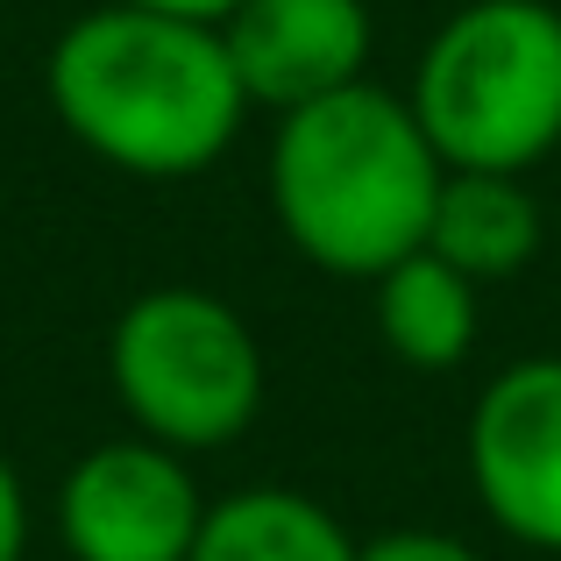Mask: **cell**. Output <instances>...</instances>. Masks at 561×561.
<instances>
[{
	"label": "cell",
	"instance_id": "cell-1",
	"mask_svg": "<svg viewBox=\"0 0 561 561\" xmlns=\"http://www.w3.org/2000/svg\"><path fill=\"white\" fill-rule=\"evenodd\" d=\"M43 85L57 122L128 179H199L228 157L249 114L220 28L136 0L79 14L50 43Z\"/></svg>",
	"mask_w": 561,
	"mask_h": 561
},
{
	"label": "cell",
	"instance_id": "cell-2",
	"mask_svg": "<svg viewBox=\"0 0 561 561\" xmlns=\"http://www.w3.org/2000/svg\"><path fill=\"white\" fill-rule=\"evenodd\" d=\"M448 179L412 100L356 79L328 100L277 114L271 214L285 242L328 277H383L426 242L434 192Z\"/></svg>",
	"mask_w": 561,
	"mask_h": 561
},
{
	"label": "cell",
	"instance_id": "cell-3",
	"mask_svg": "<svg viewBox=\"0 0 561 561\" xmlns=\"http://www.w3.org/2000/svg\"><path fill=\"white\" fill-rule=\"evenodd\" d=\"M412 114L448 171H534L561 142V14L469 0L426 43Z\"/></svg>",
	"mask_w": 561,
	"mask_h": 561
},
{
	"label": "cell",
	"instance_id": "cell-4",
	"mask_svg": "<svg viewBox=\"0 0 561 561\" xmlns=\"http://www.w3.org/2000/svg\"><path fill=\"white\" fill-rule=\"evenodd\" d=\"M122 412L179 455L228 448L263 405V348L228 299L192 285L142 291L107 334Z\"/></svg>",
	"mask_w": 561,
	"mask_h": 561
},
{
	"label": "cell",
	"instance_id": "cell-5",
	"mask_svg": "<svg viewBox=\"0 0 561 561\" xmlns=\"http://www.w3.org/2000/svg\"><path fill=\"white\" fill-rule=\"evenodd\" d=\"M199 483L164 440H107L79 455L57 491V534L79 561H192Z\"/></svg>",
	"mask_w": 561,
	"mask_h": 561
},
{
	"label": "cell",
	"instance_id": "cell-6",
	"mask_svg": "<svg viewBox=\"0 0 561 561\" xmlns=\"http://www.w3.org/2000/svg\"><path fill=\"white\" fill-rule=\"evenodd\" d=\"M469 483L526 548L561 554V356H526L469 412Z\"/></svg>",
	"mask_w": 561,
	"mask_h": 561
},
{
	"label": "cell",
	"instance_id": "cell-7",
	"mask_svg": "<svg viewBox=\"0 0 561 561\" xmlns=\"http://www.w3.org/2000/svg\"><path fill=\"white\" fill-rule=\"evenodd\" d=\"M249 107H306L363 79L370 65V8L363 0H242L220 22Z\"/></svg>",
	"mask_w": 561,
	"mask_h": 561
},
{
	"label": "cell",
	"instance_id": "cell-8",
	"mask_svg": "<svg viewBox=\"0 0 561 561\" xmlns=\"http://www.w3.org/2000/svg\"><path fill=\"white\" fill-rule=\"evenodd\" d=\"M469 285H505L540 256V199L526 192V171H448L434 192L426 242Z\"/></svg>",
	"mask_w": 561,
	"mask_h": 561
},
{
	"label": "cell",
	"instance_id": "cell-9",
	"mask_svg": "<svg viewBox=\"0 0 561 561\" xmlns=\"http://www.w3.org/2000/svg\"><path fill=\"white\" fill-rule=\"evenodd\" d=\"M363 540L334 519L320 497L285 483H249V491L206 505L192 561H356Z\"/></svg>",
	"mask_w": 561,
	"mask_h": 561
},
{
	"label": "cell",
	"instance_id": "cell-10",
	"mask_svg": "<svg viewBox=\"0 0 561 561\" xmlns=\"http://www.w3.org/2000/svg\"><path fill=\"white\" fill-rule=\"evenodd\" d=\"M377 285V334L398 363L412 370H455L477 342V285L455 263H440L434 249L398 256Z\"/></svg>",
	"mask_w": 561,
	"mask_h": 561
},
{
	"label": "cell",
	"instance_id": "cell-11",
	"mask_svg": "<svg viewBox=\"0 0 561 561\" xmlns=\"http://www.w3.org/2000/svg\"><path fill=\"white\" fill-rule=\"evenodd\" d=\"M356 561H477L455 534H434V526H405V534H377L363 540Z\"/></svg>",
	"mask_w": 561,
	"mask_h": 561
},
{
	"label": "cell",
	"instance_id": "cell-12",
	"mask_svg": "<svg viewBox=\"0 0 561 561\" xmlns=\"http://www.w3.org/2000/svg\"><path fill=\"white\" fill-rule=\"evenodd\" d=\"M22 548H28V491H22V469L0 448V561H22Z\"/></svg>",
	"mask_w": 561,
	"mask_h": 561
},
{
	"label": "cell",
	"instance_id": "cell-13",
	"mask_svg": "<svg viewBox=\"0 0 561 561\" xmlns=\"http://www.w3.org/2000/svg\"><path fill=\"white\" fill-rule=\"evenodd\" d=\"M136 8H157V14H185V22H228L234 8H242V0H136Z\"/></svg>",
	"mask_w": 561,
	"mask_h": 561
}]
</instances>
